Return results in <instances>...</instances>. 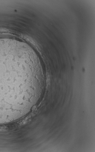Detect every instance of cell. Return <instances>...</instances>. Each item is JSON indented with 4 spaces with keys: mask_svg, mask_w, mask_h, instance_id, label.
I'll use <instances>...</instances> for the list:
<instances>
[{
    "mask_svg": "<svg viewBox=\"0 0 95 152\" xmlns=\"http://www.w3.org/2000/svg\"><path fill=\"white\" fill-rule=\"evenodd\" d=\"M43 78L40 64L26 45L0 39V117L26 110Z\"/></svg>",
    "mask_w": 95,
    "mask_h": 152,
    "instance_id": "6da1fadb",
    "label": "cell"
}]
</instances>
